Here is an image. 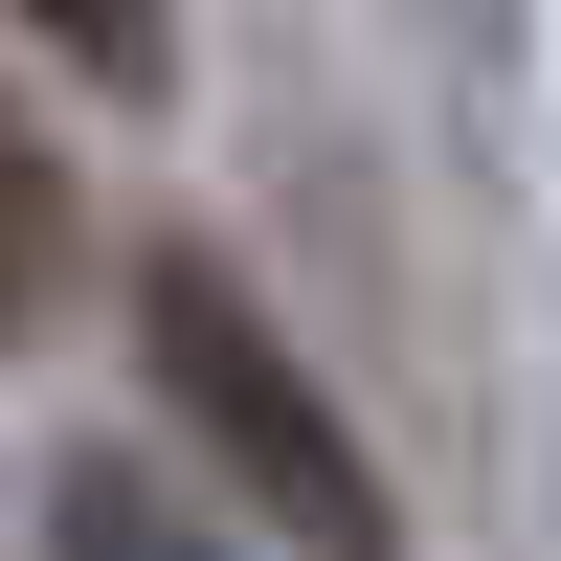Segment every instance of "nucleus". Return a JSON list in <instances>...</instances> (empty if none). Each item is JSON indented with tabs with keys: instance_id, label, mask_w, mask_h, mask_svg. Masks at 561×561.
I'll return each instance as SVG.
<instances>
[{
	"instance_id": "f257e3e1",
	"label": "nucleus",
	"mask_w": 561,
	"mask_h": 561,
	"mask_svg": "<svg viewBox=\"0 0 561 561\" xmlns=\"http://www.w3.org/2000/svg\"><path fill=\"white\" fill-rule=\"evenodd\" d=\"M135 359H158V404L225 449V494L293 517V561H404L382 472H359V427H337V382L248 314V270H225V248H158V270H135Z\"/></svg>"
},
{
	"instance_id": "7ed1b4c3",
	"label": "nucleus",
	"mask_w": 561,
	"mask_h": 561,
	"mask_svg": "<svg viewBox=\"0 0 561 561\" xmlns=\"http://www.w3.org/2000/svg\"><path fill=\"white\" fill-rule=\"evenodd\" d=\"M45 293H68V158H45V113L0 90V337H45Z\"/></svg>"
},
{
	"instance_id": "20e7f679",
	"label": "nucleus",
	"mask_w": 561,
	"mask_h": 561,
	"mask_svg": "<svg viewBox=\"0 0 561 561\" xmlns=\"http://www.w3.org/2000/svg\"><path fill=\"white\" fill-rule=\"evenodd\" d=\"M45 45H68L90 90H180V0H23Z\"/></svg>"
},
{
	"instance_id": "f03ea898",
	"label": "nucleus",
	"mask_w": 561,
	"mask_h": 561,
	"mask_svg": "<svg viewBox=\"0 0 561 561\" xmlns=\"http://www.w3.org/2000/svg\"><path fill=\"white\" fill-rule=\"evenodd\" d=\"M45 561H225V539L180 517L135 449H68V472H45Z\"/></svg>"
}]
</instances>
